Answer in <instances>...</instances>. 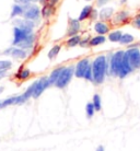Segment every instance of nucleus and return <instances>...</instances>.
Here are the masks:
<instances>
[{
  "label": "nucleus",
  "instance_id": "nucleus-28",
  "mask_svg": "<svg viewBox=\"0 0 140 151\" xmlns=\"http://www.w3.org/2000/svg\"><path fill=\"white\" fill-rule=\"evenodd\" d=\"M95 114V109L92 102L90 103H87V105H85V115H87L88 118H91L93 117V115Z\"/></svg>",
  "mask_w": 140,
  "mask_h": 151
},
{
  "label": "nucleus",
  "instance_id": "nucleus-36",
  "mask_svg": "<svg viewBox=\"0 0 140 151\" xmlns=\"http://www.w3.org/2000/svg\"><path fill=\"white\" fill-rule=\"evenodd\" d=\"M108 1H110V0H96V4H98V7H103V6H105Z\"/></svg>",
  "mask_w": 140,
  "mask_h": 151
},
{
  "label": "nucleus",
  "instance_id": "nucleus-38",
  "mask_svg": "<svg viewBox=\"0 0 140 151\" xmlns=\"http://www.w3.org/2000/svg\"><path fill=\"white\" fill-rule=\"evenodd\" d=\"M95 151H105V149H104V147H103V146H98Z\"/></svg>",
  "mask_w": 140,
  "mask_h": 151
},
{
  "label": "nucleus",
  "instance_id": "nucleus-4",
  "mask_svg": "<svg viewBox=\"0 0 140 151\" xmlns=\"http://www.w3.org/2000/svg\"><path fill=\"white\" fill-rule=\"evenodd\" d=\"M125 54L134 70L140 69V49L136 46H133L125 50Z\"/></svg>",
  "mask_w": 140,
  "mask_h": 151
},
{
  "label": "nucleus",
  "instance_id": "nucleus-32",
  "mask_svg": "<svg viewBox=\"0 0 140 151\" xmlns=\"http://www.w3.org/2000/svg\"><path fill=\"white\" fill-rule=\"evenodd\" d=\"M98 18V11L96 10V9H94V8H93V10H92V12H91V14H90V18H89V19L92 20V21H95Z\"/></svg>",
  "mask_w": 140,
  "mask_h": 151
},
{
  "label": "nucleus",
  "instance_id": "nucleus-19",
  "mask_svg": "<svg viewBox=\"0 0 140 151\" xmlns=\"http://www.w3.org/2000/svg\"><path fill=\"white\" fill-rule=\"evenodd\" d=\"M123 34H124V33H123L121 30H115L108 33L107 38H108V41H111L112 43H119Z\"/></svg>",
  "mask_w": 140,
  "mask_h": 151
},
{
  "label": "nucleus",
  "instance_id": "nucleus-39",
  "mask_svg": "<svg viewBox=\"0 0 140 151\" xmlns=\"http://www.w3.org/2000/svg\"><path fill=\"white\" fill-rule=\"evenodd\" d=\"M38 1H41V0H31V4H36Z\"/></svg>",
  "mask_w": 140,
  "mask_h": 151
},
{
  "label": "nucleus",
  "instance_id": "nucleus-10",
  "mask_svg": "<svg viewBox=\"0 0 140 151\" xmlns=\"http://www.w3.org/2000/svg\"><path fill=\"white\" fill-rule=\"evenodd\" d=\"M4 55H9V56H12L13 58H17V59H24L27 57V52L24 50L22 48H19V47H15V46H11L7 48L4 52Z\"/></svg>",
  "mask_w": 140,
  "mask_h": 151
},
{
  "label": "nucleus",
  "instance_id": "nucleus-16",
  "mask_svg": "<svg viewBox=\"0 0 140 151\" xmlns=\"http://www.w3.org/2000/svg\"><path fill=\"white\" fill-rule=\"evenodd\" d=\"M128 19H129V12L125 11V10H121V11L117 12L116 14L114 15L113 23H116V24H121V23H125Z\"/></svg>",
  "mask_w": 140,
  "mask_h": 151
},
{
  "label": "nucleus",
  "instance_id": "nucleus-6",
  "mask_svg": "<svg viewBox=\"0 0 140 151\" xmlns=\"http://www.w3.org/2000/svg\"><path fill=\"white\" fill-rule=\"evenodd\" d=\"M49 87H50V83H49L48 77H41L39 79L35 81V90L33 93V99H38L44 93V91L48 89Z\"/></svg>",
  "mask_w": 140,
  "mask_h": 151
},
{
  "label": "nucleus",
  "instance_id": "nucleus-20",
  "mask_svg": "<svg viewBox=\"0 0 140 151\" xmlns=\"http://www.w3.org/2000/svg\"><path fill=\"white\" fill-rule=\"evenodd\" d=\"M106 42V37L104 35H96V36H93L90 40V43H89V46L91 47H95V46H100L104 44Z\"/></svg>",
  "mask_w": 140,
  "mask_h": 151
},
{
  "label": "nucleus",
  "instance_id": "nucleus-33",
  "mask_svg": "<svg viewBox=\"0 0 140 151\" xmlns=\"http://www.w3.org/2000/svg\"><path fill=\"white\" fill-rule=\"evenodd\" d=\"M133 25L135 27H136V29H139L140 30V14H138L136 17V18H135V19H134V21H133Z\"/></svg>",
  "mask_w": 140,
  "mask_h": 151
},
{
  "label": "nucleus",
  "instance_id": "nucleus-30",
  "mask_svg": "<svg viewBox=\"0 0 140 151\" xmlns=\"http://www.w3.org/2000/svg\"><path fill=\"white\" fill-rule=\"evenodd\" d=\"M12 67V63L10 60H0V69L9 70Z\"/></svg>",
  "mask_w": 140,
  "mask_h": 151
},
{
  "label": "nucleus",
  "instance_id": "nucleus-13",
  "mask_svg": "<svg viewBox=\"0 0 140 151\" xmlns=\"http://www.w3.org/2000/svg\"><path fill=\"white\" fill-rule=\"evenodd\" d=\"M93 29H94L98 35H104L105 36V34L110 33V25L104 21H96L94 23Z\"/></svg>",
  "mask_w": 140,
  "mask_h": 151
},
{
  "label": "nucleus",
  "instance_id": "nucleus-1",
  "mask_svg": "<svg viewBox=\"0 0 140 151\" xmlns=\"http://www.w3.org/2000/svg\"><path fill=\"white\" fill-rule=\"evenodd\" d=\"M93 71V82L95 84H102L105 81V77L108 75V60L107 56L100 55L95 57L91 63Z\"/></svg>",
  "mask_w": 140,
  "mask_h": 151
},
{
  "label": "nucleus",
  "instance_id": "nucleus-5",
  "mask_svg": "<svg viewBox=\"0 0 140 151\" xmlns=\"http://www.w3.org/2000/svg\"><path fill=\"white\" fill-rule=\"evenodd\" d=\"M41 9L36 4H29L25 6V11L23 13V19L30 20L32 22H36L41 18Z\"/></svg>",
  "mask_w": 140,
  "mask_h": 151
},
{
  "label": "nucleus",
  "instance_id": "nucleus-27",
  "mask_svg": "<svg viewBox=\"0 0 140 151\" xmlns=\"http://www.w3.org/2000/svg\"><path fill=\"white\" fill-rule=\"evenodd\" d=\"M92 104L94 106L95 112H100L102 110V101H101V96L98 94L93 95V99H92Z\"/></svg>",
  "mask_w": 140,
  "mask_h": 151
},
{
  "label": "nucleus",
  "instance_id": "nucleus-41",
  "mask_svg": "<svg viewBox=\"0 0 140 151\" xmlns=\"http://www.w3.org/2000/svg\"><path fill=\"white\" fill-rule=\"evenodd\" d=\"M85 1H92V0H85Z\"/></svg>",
  "mask_w": 140,
  "mask_h": 151
},
{
  "label": "nucleus",
  "instance_id": "nucleus-23",
  "mask_svg": "<svg viewBox=\"0 0 140 151\" xmlns=\"http://www.w3.org/2000/svg\"><path fill=\"white\" fill-rule=\"evenodd\" d=\"M15 77H17V79L19 80H27L29 79L31 77V71L30 69H27V68H20V70L18 72H17V75H15Z\"/></svg>",
  "mask_w": 140,
  "mask_h": 151
},
{
  "label": "nucleus",
  "instance_id": "nucleus-8",
  "mask_svg": "<svg viewBox=\"0 0 140 151\" xmlns=\"http://www.w3.org/2000/svg\"><path fill=\"white\" fill-rule=\"evenodd\" d=\"M30 32H27V31L22 30V29H19V27H13V41H12V46H18L23 43V42L27 40V37L30 35Z\"/></svg>",
  "mask_w": 140,
  "mask_h": 151
},
{
  "label": "nucleus",
  "instance_id": "nucleus-18",
  "mask_svg": "<svg viewBox=\"0 0 140 151\" xmlns=\"http://www.w3.org/2000/svg\"><path fill=\"white\" fill-rule=\"evenodd\" d=\"M11 105H18V95H13V96L7 98L4 101H0V109H4V107Z\"/></svg>",
  "mask_w": 140,
  "mask_h": 151
},
{
  "label": "nucleus",
  "instance_id": "nucleus-22",
  "mask_svg": "<svg viewBox=\"0 0 140 151\" xmlns=\"http://www.w3.org/2000/svg\"><path fill=\"white\" fill-rule=\"evenodd\" d=\"M41 13H42V17L45 18V19H48L49 17H52L54 13V6L49 4H45L44 7L41 9Z\"/></svg>",
  "mask_w": 140,
  "mask_h": 151
},
{
  "label": "nucleus",
  "instance_id": "nucleus-34",
  "mask_svg": "<svg viewBox=\"0 0 140 151\" xmlns=\"http://www.w3.org/2000/svg\"><path fill=\"white\" fill-rule=\"evenodd\" d=\"M14 2L17 4H21V6H27V4H31V0H14Z\"/></svg>",
  "mask_w": 140,
  "mask_h": 151
},
{
  "label": "nucleus",
  "instance_id": "nucleus-31",
  "mask_svg": "<svg viewBox=\"0 0 140 151\" xmlns=\"http://www.w3.org/2000/svg\"><path fill=\"white\" fill-rule=\"evenodd\" d=\"M90 40H91V37H89V36L82 37L81 41H80L79 46H81V47H88V46H89V43H90Z\"/></svg>",
  "mask_w": 140,
  "mask_h": 151
},
{
  "label": "nucleus",
  "instance_id": "nucleus-15",
  "mask_svg": "<svg viewBox=\"0 0 140 151\" xmlns=\"http://www.w3.org/2000/svg\"><path fill=\"white\" fill-rule=\"evenodd\" d=\"M65 69V66H60V67H57L53 70V71L50 72V75L48 76V80H49V83H50V86H55V83L57 82V80L58 78L60 77L61 72L62 70Z\"/></svg>",
  "mask_w": 140,
  "mask_h": 151
},
{
  "label": "nucleus",
  "instance_id": "nucleus-26",
  "mask_svg": "<svg viewBox=\"0 0 140 151\" xmlns=\"http://www.w3.org/2000/svg\"><path fill=\"white\" fill-rule=\"evenodd\" d=\"M134 41H135L134 35L129 34V33H124L123 36H121V38L119 44H121V45H129V44H131Z\"/></svg>",
  "mask_w": 140,
  "mask_h": 151
},
{
  "label": "nucleus",
  "instance_id": "nucleus-17",
  "mask_svg": "<svg viewBox=\"0 0 140 151\" xmlns=\"http://www.w3.org/2000/svg\"><path fill=\"white\" fill-rule=\"evenodd\" d=\"M92 10H93V7H92V6H90V4H88V6L83 7V9L81 10V12H80L78 20H79L80 22H82V21H84V20L89 19V18H90V14H91V12H92Z\"/></svg>",
  "mask_w": 140,
  "mask_h": 151
},
{
  "label": "nucleus",
  "instance_id": "nucleus-40",
  "mask_svg": "<svg viewBox=\"0 0 140 151\" xmlns=\"http://www.w3.org/2000/svg\"><path fill=\"white\" fill-rule=\"evenodd\" d=\"M2 91H4V88L0 87V93H2Z\"/></svg>",
  "mask_w": 140,
  "mask_h": 151
},
{
  "label": "nucleus",
  "instance_id": "nucleus-14",
  "mask_svg": "<svg viewBox=\"0 0 140 151\" xmlns=\"http://www.w3.org/2000/svg\"><path fill=\"white\" fill-rule=\"evenodd\" d=\"M113 14H114V8L112 7H104L102 8L100 12H98V18L101 19V21H108L113 18Z\"/></svg>",
  "mask_w": 140,
  "mask_h": 151
},
{
  "label": "nucleus",
  "instance_id": "nucleus-11",
  "mask_svg": "<svg viewBox=\"0 0 140 151\" xmlns=\"http://www.w3.org/2000/svg\"><path fill=\"white\" fill-rule=\"evenodd\" d=\"M13 23H14V27L22 29V30L30 32V33H33V30L35 27V23L27 19H17L14 20Z\"/></svg>",
  "mask_w": 140,
  "mask_h": 151
},
{
  "label": "nucleus",
  "instance_id": "nucleus-2",
  "mask_svg": "<svg viewBox=\"0 0 140 151\" xmlns=\"http://www.w3.org/2000/svg\"><path fill=\"white\" fill-rule=\"evenodd\" d=\"M124 57H125V50H117V52L111 54L110 56L107 57V60H108V75L118 77V72H119Z\"/></svg>",
  "mask_w": 140,
  "mask_h": 151
},
{
  "label": "nucleus",
  "instance_id": "nucleus-3",
  "mask_svg": "<svg viewBox=\"0 0 140 151\" xmlns=\"http://www.w3.org/2000/svg\"><path fill=\"white\" fill-rule=\"evenodd\" d=\"M73 76H75V66L70 65V66L65 67L60 77L58 78L57 82L55 83V87L58 88V89H65L69 83L71 82Z\"/></svg>",
  "mask_w": 140,
  "mask_h": 151
},
{
  "label": "nucleus",
  "instance_id": "nucleus-7",
  "mask_svg": "<svg viewBox=\"0 0 140 151\" xmlns=\"http://www.w3.org/2000/svg\"><path fill=\"white\" fill-rule=\"evenodd\" d=\"M91 65V61L89 58H82L80 59L75 66V77L80 78V79H83L84 75L87 72L89 66Z\"/></svg>",
  "mask_w": 140,
  "mask_h": 151
},
{
  "label": "nucleus",
  "instance_id": "nucleus-35",
  "mask_svg": "<svg viewBox=\"0 0 140 151\" xmlns=\"http://www.w3.org/2000/svg\"><path fill=\"white\" fill-rule=\"evenodd\" d=\"M45 1L46 4H52V6H56V4H58V1L59 0H41V2H44Z\"/></svg>",
  "mask_w": 140,
  "mask_h": 151
},
{
  "label": "nucleus",
  "instance_id": "nucleus-24",
  "mask_svg": "<svg viewBox=\"0 0 140 151\" xmlns=\"http://www.w3.org/2000/svg\"><path fill=\"white\" fill-rule=\"evenodd\" d=\"M81 36L79 34L75 35V36H71V37H68V40L66 41V45L68 47H76L80 44V41H81Z\"/></svg>",
  "mask_w": 140,
  "mask_h": 151
},
{
  "label": "nucleus",
  "instance_id": "nucleus-9",
  "mask_svg": "<svg viewBox=\"0 0 140 151\" xmlns=\"http://www.w3.org/2000/svg\"><path fill=\"white\" fill-rule=\"evenodd\" d=\"M81 30V22H80L78 19H72V18H69L68 20V29H67V33L66 35L68 37H71V36H75V35H78V33Z\"/></svg>",
  "mask_w": 140,
  "mask_h": 151
},
{
  "label": "nucleus",
  "instance_id": "nucleus-29",
  "mask_svg": "<svg viewBox=\"0 0 140 151\" xmlns=\"http://www.w3.org/2000/svg\"><path fill=\"white\" fill-rule=\"evenodd\" d=\"M83 79H85L87 81H91V82H93V71H92V65H90V66H89V68H88L87 72H85V75H84Z\"/></svg>",
  "mask_w": 140,
  "mask_h": 151
},
{
  "label": "nucleus",
  "instance_id": "nucleus-21",
  "mask_svg": "<svg viewBox=\"0 0 140 151\" xmlns=\"http://www.w3.org/2000/svg\"><path fill=\"white\" fill-rule=\"evenodd\" d=\"M24 11H25V6H21V4H15L12 6V10H11V14H10V17L13 19V18L18 17V15H23Z\"/></svg>",
  "mask_w": 140,
  "mask_h": 151
},
{
  "label": "nucleus",
  "instance_id": "nucleus-37",
  "mask_svg": "<svg viewBox=\"0 0 140 151\" xmlns=\"http://www.w3.org/2000/svg\"><path fill=\"white\" fill-rule=\"evenodd\" d=\"M7 72H8V70H4V69H0V80L2 79V78H4V77L7 76Z\"/></svg>",
  "mask_w": 140,
  "mask_h": 151
},
{
  "label": "nucleus",
  "instance_id": "nucleus-25",
  "mask_svg": "<svg viewBox=\"0 0 140 151\" xmlns=\"http://www.w3.org/2000/svg\"><path fill=\"white\" fill-rule=\"evenodd\" d=\"M60 49H61V46L60 45H54L52 48L49 49L48 54H47V56H48V58L50 59V60H53V59H55L57 56H58V54L60 53Z\"/></svg>",
  "mask_w": 140,
  "mask_h": 151
},
{
  "label": "nucleus",
  "instance_id": "nucleus-12",
  "mask_svg": "<svg viewBox=\"0 0 140 151\" xmlns=\"http://www.w3.org/2000/svg\"><path fill=\"white\" fill-rule=\"evenodd\" d=\"M133 71H134L133 67L130 66V64H129V61H128V59H127L126 54H125V57H124V59H123V63H121V69H119V72H118L117 78L124 79V78H126L128 75H130Z\"/></svg>",
  "mask_w": 140,
  "mask_h": 151
}]
</instances>
